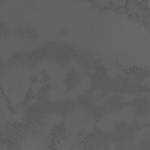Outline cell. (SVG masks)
I'll return each mask as SVG.
<instances>
[{"label":"cell","mask_w":150,"mask_h":150,"mask_svg":"<svg viewBox=\"0 0 150 150\" xmlns=\"http://www.w3.org/2000/svg\"><path fill=\"white\" fill-rule=\"evenodd\" d=\"M145 126L138 122L118 121L115 123L108 132L110 144L121 147L132 145L138 132Z\"/></svg>","instance_id":"1"},{"label":"cell","mask_w":150,"mask_h":150,"mask_svg":"<svg viewBox=\"0 0 150 150\" xmlns=\"http://www.w3.org/2000/svg\"><path fill=\"white\" fill-rule=\"evenodd\" d=\"M50 87L49 85H45L42 87L38 90L36 94V101L46 104V103L49 101L48 95H49V91L50 90Z\"/></svg>","instance_id":"13"},{"label":"cell","mask_w":150,"mask_h":150,"mask_svg":"<svg viewBox=\"0 0 150 150\" xmlns=\"http://www.w3.org/2000/svg\"><path fill=\"white\" fill-rule=\"evenodd\" d=\"M127 105L124 96L121 94L107 95L104 97L101 108L104 113L118 111Z\"/></svg>","instance_id":"9"},{"label":"cell","mask_w":150,"mask_h":150,"mask_svg":"<svg viewBox=\"0 0 150 150\" xmlns=\"http://www.w3.org/2000/svg\"><path fill=\"white\" fill-rule=\"evenodd\" d=\"M76 101L79 108L83 109L86 112L92 115L96 120L99 121L104 117L105 113L102 108L97 105L94 90L91 87L80 94L77 97Z\"/></svg>","instance_id":"6"},{"label":"cell","mask_w":150,"mask_h":150,"mask_svg":"<svg viewBox=\"0 0 150 150\" xmlns=\"http://www.w3.org/2000/svg\"><path fill=\"white\" fill-rule=\"evenodd\" d=\"M46 105L50 114L66 117L79 108L76 100L65 99L48 101Z\"/></svg>","instance_id":"7"},{"label":"cell","mask_w":150,"mask_h":150,"mask_svg":"<svg viewBox=\"0 0 150 150\" xmlns=\"http://www.w3.org/2000/svg\"><path fill=\"white\" fill-rule=\"evenodd\" d=\"M26 131L23 124L9 121L1 132V143L8 149H19L24 144Z\"/></svg>","instance_id":"3"},{"label":"cell","mask_w":150,"mask_h":150,"mask_svg":"<svg viewBox=\"0 0 150 150\" xmlns=\"http://www.w3.org/2000/svg\"><path fill=\"white\" fill-rule=\"evenodd\" d=\"M50 112L45 104L36 101L25 107L23 115V125L27 131L43 128L46 124Z\"/></svg>","instance_id":"2"},{"label":"cell","mask_w":150,"mask_h":150,"mask_svg":"<svg viewBox=\"0 0 150 150\" xmlns=\"http://www.w3.org/2000/svg\"><path fill=\"white\" fill-rule=\"evenodd\" d=\"M112 79L107 74L106 69L101 65L96 67L91 77V88L101 91H109Z\"/></svg>","instance_id":"8"},{"label":"cell","mask_w":150,"mask_h":150,"mask_svg":"<svg viewBox=\"0 0 150 150\" xmlns=\"http://www.w3.org/2000/svg\"><path fill=\"white\" fill-rule=\"evenodd\" d=\"M146 87L141 86L139 81L128 76H118L112 79L109 91L129 95L139 94L146 91Z\"/></svg>","instance_id":"4"},{"label":"cell","mask_w":150,"mask_h":150,"mask_svg":"<svg viewBox=\"0 0 150 150\" xmlns=\"http://www.w3.org/2000/svg\"><path fill=\"white\" fill-rule=\"evenodd\" d=\"M81 76L80 73L74 70H69L64 76L65 90L70 91L76 88L80 83Z\"/></svg>","instance_id":"12"},{"label":"cell","mask_w":150,"mask_h":150,"mask_svg":"<svg viewBox=\"0 0 150 150\" xmlns=\"http://www.w3.org/2000/svg\"><path fill=\"white\" fill-rule=\"evenodd\" d=\"M133 109L137 117L148 116L150 112L149 97L148 95H138L132 100L127 103Z\"/></svg>","instance_id":"10"},{"label":"cell","mask_w":150,"mask_h":150,"mask_svg":"<svg viewBox=\"0 0 150 150\" xmlns=\"http://www.w3.org/2000/svg\"><path fill=\"white\" fill-rule=\"evenodd\" d=\"M137 148L139 149H150V139L149 136H146L141 139L138 145Z\"/></svg>","instance_id":"14"},{"label":"cell","mask_w":150,"mask_h":150,"mask_svg":"<svg viewBox=\"0 0 150 150\" xmlns=\"http://www.w3.org/2000/svg\"><path fill=\"white\" fill-rule=\"evenodd\" d=\"M81 143L84 149H107L110 144L108 132L96 127L85 135Z\"/></svg>","instance_id":"5"},{"label":"cell","mask_w":150,"mask_h":150,"mask_svg":"<svg viewBox=\"0 0 150 150\" xmlns=\"http://www.w3.org/2000/svg\"><path fill=\"white\" fill-rule=\"evenodd\" d=\"M67 138V130L63 122L54 125L49 133V141L53 145L59 144L62 141H66Z\"/></svg>","instance_id":"11"}]
</instances>
